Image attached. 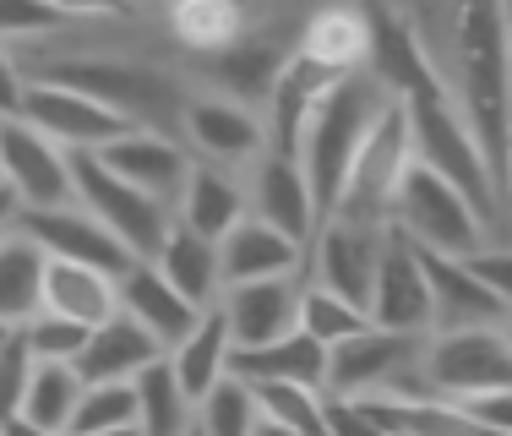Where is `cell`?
<instances>
[{
  "mask_svg": "<svg viewBox=\"0 0 512 436\" xmlns=\"http://www.w3.org/2000/svg\"><path fill=\"white\" fill-rule=\"evenodd\" d=\"M447 55L442 88L458 82V115L485 159L491 191L507 213V148H512V17L502 6H458L447 11ZM512 218V213H507Z\"/></svg>",
  "mask_w": 512,
  "mask_h": 436,
  "instance_id": "cell-1",
  "label": "cell"
},
{
  "mask_svg": "<svg viewBox=\"0 0 512 436\" xmlns=\"http://www.w3.org/2000/svg\"><path fill=\"white\" fill-rule=\"evenodd\" d=\"M387 104L393 99H387L365 71L338 77L333 93L316 104L306 137H300L295 164H300V175H306V186H311V202H316V218H322V224L333 218L338 197H344V180H349V169H355V153L365 148L376 115H382Z\"/></svg>",
  "mask_w": 512,
  "mask_h": 436,
  "instance_id": "cell-2",
  "label": "cell"
},
{
  "mask_svg": "<svg viewBox=\"0 0 512 436\" xmlns=\"http://www.w3.org/2000/svg\"><path fill=\"white\" fill-rule=\"evenodd\" d=\"M28 82H50V88H71L82 99L104 104L109 115L131 120L137 131H158V137L180 142V120H186V88L164 71H142L126 60H44Z\"/></svg>",
  "mask_w": 512,
  "mask_h": 436,
  "instance_id": "cell-3",
  "label": "cell"
},
{
  "mask_svg": "<svg viewBox=\"0 0 512 436\" xmlns=\"http://www.w3.org/2000/svg\"><path fill=\"white\" fill-rule=\"evenodd\" d=\"M404 115H409L414 164L431 169L436 180H447V186H453L458 197L474 208V218L485 224V235H491L507 213H502V202H496V191H491L485 159H480V148H474L469 126H463L458 104L442 93V99H425V104H404Z\"/></svg>",
  "mask_w": 512,
  "mask_h": 436,
  "instance_id": "cell-4",
  "label": "cell"
},
{
  "mask_svg": "<svg viewBox=\"0 0 512 436\" xmlns=\"http://www.w3.org/2000/svg\"><path fill=\"white\" fill-rule=\"evenodd\" d=\"M425 338L431 333H387L365 327L360 338L327 355V398H431L420 377Z\"/></svg>",
  "mask_w": 512,
  "mask_h": 436,
  "instance_id": "cell-5",
  "label": "cell"
},
{
  "mask_svg": "<svg viewBox=\"0 0 512 436\" xmlns=\"http://www.w3.org/2000/svg\"><path fill=\"white\" fill-rule=\"evenodd\" d=\"M71 202H77L131 262H153L158 246H164V235H169V224H175L169 208H158L153 197H142L126 180L109 175L99 164V153H71Z\"/></svg>",
  "mask_w": 512,
  "mask_h": 436,
  "instance_id": "cell-6",
  "label": "cell"
},
{
  "mask_svg": "<svg viewBox=\"0 0 512 436\" xmlns=\"http://www.w3.org/2000/svg\"><path fill=\"white\" fill-rule=\"evenodd\" d=\"M387 229H398L414 251H431V257H474V251L491 246V235H485L469 202L420 164H409V175L398 180Z\"/></svg>",
  "mask_w": 512,
  "mask_h": 436,
  "instance_id": "cell-7",
  "label": "cell"
},
{
  "mask_svg": "<svg viewBox=\"0 0 512 436\" xmlns=\"http://www.w3.org/2000/svg\"><path fill=\"white\" fill-rule=\"evenodd\" d=\"M420 377L431 398L447 404H480L491 393L512 387V344L502 327H480V333H431L425 338Z\"/></svg>",
  "mask_w": 512,
  "mask_h": 436,
  "instance_id": "cell-8",
  "label": "cell"
},
{
  "mask_svg": "<svg viewBox=\"0 0 512 436\" xmlns=\"http://www.w3.org/2000/svg\"><path fill=\"white\" fill-rule=\"evenodd\" d=\"M409 164H414L409 115H404V104H387L382 115H376L365 148L355 153V169H349V180H344V197H338L333 218H344V224H365V229H387L398 180L409 175Z\"/></svg>",
  "mask_w": 512,
  "mask_h": 436,
  "instance_id": "cell-9",
  "label": "cell"
},
{
  "mask_svg": "<svg viewBox=\"0 0 512 436\" xmlns=\"http://www.w3.org/2000/svg\"><path fill=\"white\" fill-rule=\"evenodd\" d=\"M365 77L393 104H425L447 93L431 55H425L414 17H398V11H371L365 17Z\"/></svg>",
  "mask_w": 512,
  "mask_h": 436,
  "instance_id": "cell-10",
  "label": "cell"
},
{
  "mask_svg": "<svg viewBox=\"0 0 512 436\" xmlns=\"http://www.w3.org/2000/svg\"><path fill=\"white\" fill-rule=\"evenodd\" d=\"M11 235L39 246L44 262H77V268H93V273L115 278V284L137 268L77 202H60V208H17L11 213Z\"/></svg>",
  "mask_w": 512,
  "mask_h": 436,
  "instance_id": "cell-11",
  "label": "cell"
},
{
  "mask_svg": "<svg viewBox=\"0 0 512 436\" xmlns=\"http://www.w3.org/2000/svg\"><path fill=\"white\" fill-rule=\"evenodd\" d=\"M382 235L387 229H365V224H344V218H327L306 246V273L300 284H316L327 295L349 300L365 311L376 284V262H382Z\"/></svg>",
  "mask_w": 512,
  "mask_h": 436,
  "instance_id": "cell-12",
  "label": "cell"
},
{
  "mask_svg": "<svg viewBox=\"0 0 512 436\" xmlns=\"http://www.w3.org/2000/svg\"><path fill=\"white\" fill-rule=\"evenodd\" d=\"M17 120L33 126L39 137H50L60 153H104L109 142H120L126 131H137L131 120L109 115L104 104L82 99V93H71V88H50V82H28Z\"/></svg>",
  "mask_w": 512,
  "mask_h": 436,
  "instance_id": "cell-13",
  "label": "cell"
},
{
  "mask_svg": "<svg viewBox=\"0 0 512 436\" xmlns=\"http://www.w3.org/2000/svg\"><path fill=\"white\" fill-rule=\"evenodd\" d=\"M0 191L17 208H60L71 202V153L22 120H0Z\"/></svg>",
  "mask_w": 512,
  "mask_h": 436,
  "instance_id": "cell-14",
  "label": "cell"
},
{
  "mask_svg": "<svg viewBox=\"0 0 512 436\" xmlns=\"http://www.w3.org/2000/svg\"><path fill=\"white\" fill-rule=\"evenodd\" d=\"M365 317H371V327H387V333H431V289H425L420 251L398 229L382 235V262H376Z\"/></svg>",
  "mask_w": 512,
  "mask_h": 436,
  "instance_id": "cell-15",
  "label": "cell"
},
{
  "mask_svg": "<svg viewBox=\"0 0 512 436\" xmlns=\"http://www.w3.org/2000/svg\"><path fill=\"white\" fill-rule=\"evenodd\" d=\"M246 213L256 224L278 229L284 240H295L300 251L311 246V235L322 229L316 218V202H311V186L300 175L295 159H278V153H262L251 164V186H246Z\"/></svg>",
  "mask_w": 512,
  "mask_h": 436,
  "instance_id": "cell-16",
  "label": "cell"
},
{
  "mask_svg": "<svg viewBox=\"0 0 512 436\" xmlns=\"http://www.w3.org/2000/svg\"><path fill=\"white\" fill-rule=\"evenodd\" d=\"M99 164L115 180H126L131 191L153 197L158 208H175L191 180V153L175 137H158V131H126L120 142H109L99 153Z\"/></svg>",
  "mask_w": 512,
  "mask_h": 436,
  "instance_id": "cell-17",
  "label": "cell"
},
{
  "mask_svg": "<svg viewBox=\"0 0 512 436\" xmlns=\"http://www.w3.org/2000/svg\"><path fill=\"white\" fill-rule=\"evenodd\" d=\"M218 317L235 349H262L295 333L300 317V278H262V284H229L218 295Z\"/></svg>",
  "mask_w": 512,
  "mask_h": 436,
  "instance_id": "cell-18",
  "label": "cell"
},
{
  "mask_svg": "<svg viewBox=\"0 0 512 436\" xmlns=\"http://www.w3.org/2000/svg\"><path fill=\"white\" fill-rule=\"evenodd\" d=\"M425 289H431V333H480V327H507V306L469 273L463 257H431L420 251Z\"/></svg>",
  "mask_w": 512,
  "mask_h": 436,
  "instance_id": "cell-19",
  "label": "cell"
},
{
  "mask_svg": "<svg viewBox=\"0 0 512 436\" xmlns=\"http://www.w3.org/2000/svg\"><path fill=\"white\" fill-rule=\"evenodd\" d=\"M180 137L207 159V169H240L256 164L267 153V131L256 109H240L229 99H191L186 120H180Z\"/></svg>",
  "mask_w": 512,
  "mask_h": 436,
  "instance_id": "cell-20",
  "label": "cell"
},
{
  "mask_svg": "<svg viewBox=\"0 0 512 436\" xmlns=\"http://www.w3.org/2000/svg\"><path fill=\"white\" fill-rule=\"evenodd\" d=\"M333 82H338V71H327V66H316V60L306 55H289L284 60V71H278V82H273V93H267V115H262V131H267V153H278V159H295L300 153V137H306V126H311V115H316V104L333 93Z\"/></svg>",
  "mask_w": 512,
  "mask_h": 436,
  "instance_id": "cell-21",
  "label": "cell"
},
{
  "mask_svg": "<svg viewBox=\"0 0 512 436\" xmlns=\"http://www.w3.org/2000/svg\"><path fill=\"white\" fill-rule=\"evenodd\" d=\"M295 50H284V44H273L267 33H240V39H229L224 50H213L202 60L207 77L218 82V99L251 109V104H267V93H273L278 71H284V60Z\"/></svg>",
  "mask_w": 512,
  "mask_h": 436,
  "instance_id": "cell-22",
  "label": "cell"
},
{
  "mask_svg": "<svg viewBox=\"0 0 512 436\" xmlns=\"http://www.w3.org/2000/svg\"><path fill=\"white\" fill-rule=\"evenodd\" d=\"M218 273H224V289L229 284H262V278H300L306 273V251L295 240H284L278 229L246 218V224H235L218 240Z\"/></svg>",
  "mask_w": 512,
  "mask_h": 436,
  "instance_id": "cell-23",
  "label": "cell"
},
{
  "mask_svg": "<svg viewBox=\"0 0 512 436\" xmlns=\"http://www.w3.org/2000/svg\"><path fill=\"white\" fill-rule=\"evenodd\" d=\"M158 360H164V349H158L153 338L126 317V311H115L104 327H93V333H88V344H82V355H77V377L88 387H99V382H137L148 366H158Z\"/></svg>",
  "mask_w": 512,
  "mask_h": 436,
  "instance_id": "cell-24",
  "label": "cell"
},
{
  "mask_svg": "<svg viewBox=\"0 0 512 436\" xmlns=\"http://www.w3.org/2000/svg\"><path fill=\"white\" fill-rule=\"evenodd\" d=\"M115 295H120V311H126V317L137 322L142 333H148L153 344L164 349V355L202 322V311H191L186 300H180L175 289H169L164 278L153 273V262H137V268H131V273L115 284Z\"/></svg>",
  "mask_w": 512,
  "mask_h": 436,
  "instance_id": "cell-25",
  "label": "cell"
},
{
  "mask_svg": "<svg viewBox=\"0 0 512 436\" xmlns=\"http://www.w3.org/2000/svg\"><path fill=\"white\" fill-rule=\"evenodd\" d=\"M39 311H50V317L82 327V333H93V327H104L120 311L115 278H104L93 268H77V262H44V300H39Z\"/></svg>",
  "mask_w": 512,
  "mask_h": 436,
  "instance_id": "cell-26",
  "label": "cell"
},
{
  "mask_svg": "<svg viewBox=\"0 0 512 436\" xmlns=\"http://www.w3.org/2000/svg\"><path fill=\"white\" fill-rule=\"evenodd\" d=\"M153 273L164 278V284L175 289L191 311H213L218 295H224L218 246H207V240H197L191 229H180V224H169L164 246H158V257H153Z\"/></svg>",
  "mask_w": 512,
  "mask_h": 436,
  "instance_id": "cell-27",
  "label": "cell"
},
{
  "mask_svg": "<svg viewBox=\"0 0 512 436\" xmlns=\"http://www.w3.org/2000/svg\"><path fill=\"white\" fill-rule=\"evenodd\" d=\"M246 218H251L246 213V191H240L224 169L191 164V180H186V191H180V202H175V224L180 229H191L197 240L218 246V240H224L235 224H246Z\"/></svg>",
  "mask_w": 512,
  "mask_h": 436,
  "instance_id": "cell-28",
  "label": "cell"
},
{
  "mask_svg": "<svg viewBox=\"0 0 512 436\" xmlns=\"http://www.w3.org/2000/svg\"><path fill=\"white\" fill-rule=\"evenodd\" d=\"M382 436H496L469 404L447 398H360Z\"/></svg>",
  "mask_w": 512,
  "mask_h": 436,
  "instance_id": "cell-29",
  "label": "cell"
},
{
  "mask_svg": "<svg viewBox=\"0 0 512 436\" xmlns=\"http://www.w3.org/2000/svg\"><path fill=\"white\" fill-rule=\"evenodd\" d=\"M229 377L235 382H295V387H311L322 393L327 387V349H316L306 333H289L278 344H262V349H229Z\"/></svg>",
  "mask_w": 512,
  "mask_h": 436,
  "instance_id": "cell-30",
  "label": "cell"
},
{
  "mask_svg": "<svg viewBox=\"0 0 512 436\" xmlns=\"http://www.w3.org/2000/svg\"><path fill=\"white\" fill-rule=\"evenodd\" d=\"M229 349H235V344H229L224 317H218V311H202V322L164 355L169 360V377L180 382V393H186L191 409H197L202 398L229 377Z\"/></svg>",
  "mask_w": 512,
  "mask_h": 436,
  "instance_id": "cell-31",
  "label": "cell"
},
{
  "mask_svg": "<svg viewBox=\"0 0 512 436\" xmlns=\"http://www.w3.org/2000/svg\"><path fill=\"white\" fill-rule=\"evenodd\" d=\"M44 300V251L22 235H0V327H28Z\"/></svg>",
  "mask_w": 512,
  "mask_h": 436,
  "instance_id": "cell-32",
  "label": "cell"
},
{
  "mask_svg": "<svg viewBox=\"0 0 512 436\" xmlns=\"http://www.w3.org/2000/svg\"><path fill=\"white\" fill-rule=\"evenodd\" d=\"M77 398H82L77 366L33 360V377H28V393H22V409H17V415L28 420V426L50 431V436H66L71 415H77Z\"/></svg>",
  "mask_w": 512,
  "mask_h": 436,
  "instance_id": "cell-33",
  "label": "cell"
},
{
  "mask_svg": "<svg viewBox=\"0 0 512 436\" xmlns=\"http://www.w3.org/2000/svg\"><path fill=\"white\" fill-rule=\"evenodd\" d=\"M295 50L306 60H316V66L338 71V77L365 71V11H322V17L300 33Z\"/></svg>",
  "mask_w": 512,
  "mask_h": 436,
  "instance_id": "cell-34",
  "label": "cell"
},
{
  "mask_svg": "<svg viewBox=\"0 0 512 436\" xmlns=\"http://www.w3.org/2000/svg\"><path fill=\"white\" fill-rule=\"evenodd\" d=\"M131 393H137V436H186L197 426V409L186 404L180 382L169 377V360L142 371L131 382Z\"/></svg>",
  "mask_w": 512,
  "mask_h": 436,
  "instance_id": "cell-35",
  "label": "cell"
},
{
  "mask_svg": "<svg viewBox=\"0 0 512 436\" xmlns=\"http://www.w3.org/2000/svg\"><path fill=\"white\" fill-rule=\"evenodd\" d=\"M371 317H365L360 306H349V300L327 295V289L316 284H300V317H295V333H306L316 349H327L333 355L338 344H349V338H360Z\"/></svg>",
  "mask_w": 512,
  "mask_h": 436,
  "instance_id": "cell-36",
  "label": "cell"
},
{
  "mask_svg": "<svg viewBox=\"0 0 512 436\" xmlns=\"http://www.w3.org/2000/svg\"><path fill=\"white\" fill-rule=\"evenodd\" d=\"M246 393L256 404V420L284 426V431H300V436H322V393L295 387V382H256V387H246Z\"/></svg>",
  "mask_w": 512,
  "mask_h": 436,
  "instance_id": "cell-37",
  "label": "cell"
},
{
  "mask_svg": "<svg viewBox=\"0 0 512 436\" xmlns=\"http://www.w3.org/2000/svg\"><path fill=\"white\" fill-rule=\"evenodd\" d=\"M99 431H137V393L131 382H82L77 415H71L66 436H99Z\"/></svg>",
  "mask_w": 512,
  "mask_h": 436,
  "instance_id": "cell-38",
  "label": "cell"
},
{
  "mask_svg": "<svg viewBox=\"0 0 512 436\" xmlns=\"http://www.w3.org/2000/svg\"><path fill=\"white\" fill-rule=\"evenodd\" d=\"M197 431L202 436H251L256 431V404L235 377H224L213 393L197 404Z\"/></svg>",
  "mask_w": 512,
  "mask_h": 436,
  "instance_id": "cell-39",
  "label": "cell"
},
{
  "mask_svg": "<svg viewBox=\"0 0 512 436\" xmlns=\"http://www.w3.org/2000/svg\"><path fill=\"white\" fill-rule=\"evenodd\" d=\"M17 333H22V344H28L33 360H55V366H77L82 344H88L82 327L60 322V317H50V311H39V317H33L28 327H17Z\"/></svg>",
  "mask_w": 512,
  "mask_h": 436,
  "instance_id": "cell-40",
  "label": "cell"
},
{
  "mask_svg": "<svg viewBox=\"0 0 512 436\" xmlns=\"http://www.w3.org/2000/svg\"><path fill=\"white\" fill-rule=\"evenodd\" d=\"M66 17V6H44V0H0V44L50 39L55 28H66Z\"/></svg>",
  "mask_w": 512,
  "mask_h": 436,
  "instance_id": "cell-41",
  "label": "cell"
},
{
  "mask_svg": "<svg viewBox=\"0 0 512 436\" xmlns=\"http://www.w3.org/2000/svg\"><path fill=\"white\" fill-rule=\"evenodd\" d=\"M175 28L186 33L191 44H197V50H224L229 39H240V17L235 11H224V6H191V11H180L175 17Z\"/></svg>",
  "mask_w": 512,
  "mask_h": 436,
  "instance_id": "cell-42",
  "label": "cell"
},
{
  "mask_svg": "<svg viewBox=\"0 0 512 436\" xmlns=\"http://www.w3.org/2000/svg\"><path fill=\"white\" fill-rule=\"evenodd\" d=\"M28 377H33V355H28V344H22V333H11L6 344H0V420H17Z\"/></svg>",
  "mask_w": 512,
  "mask_h": 436,
  "instance_id": "cell-43",
  "label": "cell"
},
{
  "mask_svg": "<svg viewBox=\"0 0 512 436\" xmlns=\"http://www.w3.org/2000/svg\"><path fill=\"white\" fill-rule=\"evenodd\" d=\"M463 262H469V273L502 300L507 317H512V246H485V251H474V257H463Z\"/></svg>",
  "mask_w": 512,
  "mask_h": 436,
  "instance_id": "cell-44",
  "label": "cell"
},
{
  "mask_svg": "<svg viewBox=\"0 0 512 436\" xmlns=\"http://www.w3.org/2000/svg\"><path fill=\"white\" fill-rule=\"evenodd\" d=\"M322 436H382V431L365 415L360 398H327L322 393Z\"/></svg>",
  "mask_w": 512,
  "mask_h": 436,
  "instance_id": "cell-45",
  "label": "cell"
},
{
  "mask_svg": "<svg viewBox=\"0 0 512 436\" xmlns=\"http://www.w3.org/2000/svg\"><path fill=\"white\" fill-rule=\"evenodd\" d=\"M22 93H28L22 60L11 55V44H0V120H17L22 115Z\"/></svg>",
  "mask_w": 512,
  "mask_h": 436,
  "instance_id": "cell-46",
  "label": "cell"
},
{
  "mask_svg": "<svg viewBox=\"0 0 512 436\" xmlns=\"http://www.w3.org/2000/svg\"><path fill=\"white\" fill-rule=\"evenodd\" d=\"M469 409H474V415H480L496 436H512V387H507V393L480 398V404H469Z\"/></svg>",
  "mask_w": 512,
  "mask_h": 436,
  "instance_id": "cell-47",
  "label": "cell"
},
{
  "mask_svg": "<svg viewBox=\"0 0 512 436\" xmlns=\"http://www.w3.org/2000/svg\"><path fill=\"white\" fill-rule=\"evenodd\" d=\"M0 436H50V431H39V426H28V420H0Z\"/></svg>",
  "mask_w": 512,
  "mask_h": 436,
  "instance_id": "cell-48",
  "label": "cell"
},
{
  "mask_svg": "<svg viewBox=\"0 0 512 436\" xmlns=\"http://www.w3.org/2000/svg\"><path fill=\"white\" fill-rule=\"evenodd\" d=\"M11 213H17V202H11L6 191H0V235H6V229H11Z\"/></svg>",
  "mask_w": 512,
  "mask_h": 436,
  "instance_id": "cell-49",
  "label": "cell"
},
{
  "mask_svg": "<svg viewBox=\"0 0 512 436\" xmlns=\"http://www.w3.org/2000/svg\"><path fill=\"white\" fill-rule=\"evenodd\" d=\"M251 436H300V431H284V426H267V420H256Z\"/></svg>",
  "mask_w": 512,
  "mask_h": 436,
  "instance_id": "cell-50",
  "label": "cell"
},
{
  "mask_svg": "<svg viewBox=\"0 0 512 436\" xmlns=\"http://www.w3.org/2000/svg\"><path fill=\"white\" fill-rule=\"evenodd\" d=\"M507 213H512V148H507Z\"/></svg>",
  "mask_w": 512,
  "mask_h": 436,
  "instance_id": "cell-51",
  "label": "cell"
},
{
  "mask_svg": "<svg viewBox=\"0 0 512 436\" xmlns=\"http://www.w3.org/2000/svg\"><path fill=\"white\" fill-rule=\"evenodd\" d=\"M99 436H137V431H99Z\"/></svg>",
  "mask_w": 512,
  "mask_h": 436,
  "instance_id": "cell-52",
  "label": "cell"
},
{
  "mask_svg": "<svg viewBox=\"0 0 512 436\" xmlns=\"http://www.w3.org/2000/svg\"><path fill=\"white\" fill-rule=\"evenodd\" d=\"M6 338H11V327H0V344H6Z\"/></svg>",
  "mask_w": 512,
  "mask_h": 436,
  "instance_id": "cell-53",
  "label": "cell"
},
{
  "mask_svg": "<svg viewBox=\"0 0 512 436\" xmlns=\"http://www.w3.org/2000/svg\"><path fill=\"white\" fill-rule=\"evenodd\" d=\"M502 333H507V344H512V322H507V327H502Z\"/></svg>",
  "mask_w": 512,
  "mask_h": 436,
  "instance_id": "cell-54",
  "label": "cell"
},
{
  "mask_svg": "<svg viewBox=\"0 0 512 436\" xmlns=\"http://www.w3.org/2000/svg\"><path fill=\"white\" fill-rule=\"evenodd\" d=\"M186 436H202V431H197V426H191V431H186Z\"/></svg>",
  "mask_w": 512,
  "mask_h": 436,
  "instance_id": "cell-55",
  "label": "cell"
}]
</instances>
